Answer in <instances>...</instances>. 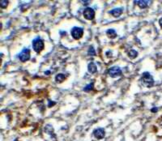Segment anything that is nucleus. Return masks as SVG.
<instances>
[{"mask_svg": "<svg viewBox=\"0 0 162 141\" xmlns=\"http://www.w3.org/2000/svg\"><path fill=\"white\" fill-rule=\"evenodd\" d=\"M141 84L147 88H151L154 85V80L152 76L148 72H144L142 74V77L140 79Z\"/></svg>", "mask_w": 162, "mask_h": 141, "instance_id": "1", "label": "nucleus"}, {"mask_svg": "<svg viewBox=\"0 0 162 141\" xmlns=\"http://www.w3.org/2000/svg\"><path fill=\"white\" fill-rule=\"evenodd\" d=\"M33 48L35 50V52L40 53L44 49V42L40 37H37V38L34 39L33 41Z\"/></svg>", "mask_w": 162, "mask_h": 141, "instance_id": "2", "label": "nucleus"}, {"mask_svg": "<svg viewBox=\"0 0 162 141\" xmlns=\"http://www.w3.org/2000/svg\"><path fill=\"white\" fill-rule=\"evenodd\" d=\"M71 34L74 39L79 40L81 38L84 34V29L82 28H79V27H74L71 31Z\"/></svg>", "mask_w": 162, "mask_h": 141, "instance_id": "3", "label": "nucleus"}, {"mask_svg": "<svg viewBox=\"0 0 162 141\" xmlns=\"http://www.w3.org/2000/svg\"><path fill=\"white\" fill-rule=\"evenodd\" d=\"M19 58H20V60L21 61V62H26L28 61L30 58V50L29 49H26V48H25L20 53V54L18 55Z\"/></svg>", "mask_w": 162, "mask_h": 141, "instance_id": "4", "label": "nucleus"}, {"mask_svg": "<svg viewBox=\"0 0 162 141\" xmlns=\"http://www.w3.org/2000/svg\"><path fill=\"white\" fill-rule=\"evenodd\" d=\"M108 73L111 77L115 78L122 75V70H121V68L118 67H113L109 69Z\"/></svg>", "mask_w": 162, "mask_h": 141, "instance_id": "5", "label": "nucleus"}, {"mask_svg": "<svg viewBox=\"0 0 162 141\" xmlns=\"http://www.w3.org/2000/svg\"><path fill=\"white\" fill-rule=\"evenodd\" d=\"M84 16L86 20H93L95 17V12L94 10L91 8H87L84 9Z\"/></svg>", "mask_w": 162, "mask_h": 141, "instance_id": "6", "label": "nucleus"}, {"mask_svg": "<svg viewBox=\"0 0 162 141\" xmlns=\"http://www.w3.org/2000/svg\"><path fill=\"white\" fill-rule=\"evenodd\" d=\"M105 130L103 128H97L93 131V135L95 138L97 139H103L105 137Z\"/></svg>", "mask_w": 162, "mask_h": 141, "instance_id": "7", "label": "nucleus"}, {"mask_svg": "<svg viewBox=\"0 0 162 141\" xmlns=\"http://www.w3.org/2000/svg\"><path fill=\"white\" fill-rule=\"evenodd\" d=\"M134 3L137 4L140 8H146L148 7L149 3H151V2L149 1H135Z\"/></svg>", "mask_w": 162, "mask_h": 141, "instance_id": "8", "label": "nucleus"}, {"mask_svg": "<svg viewBox=\"0 0 162 141\" xmlns=\"http://www.w3.org/2000/svg\"><path fill=\"white\" fill-rule=\"evenodd\" d=\"M109 13L111 14L113 16H114V17H118L122 15V8H114V9H113L111 10V11L109 12Z\"/></svg>", "mask_w": 162, "mask_h": 141, "instance_id": "9", "label": "nucleus"}, {"mask_svg": "<svg viewBox=\"0 0 162 141\" xmlns=\"http://www.w3.org/2000/svg\"><path fill=\"white\" fill-rule=\"evenodd\" d=\"M88 70L90 73L94 74L97 71V68H96V64L94 63H92V62H91V63H89V64L88 65Z\"/></svg>", "mask_w": 162, "mask_h": 141, "instance_id": "10", "label": "nucleus"}, {"mask_svg": "<svg viewBox=\"0 0 162 141\" xmlns=\"http://www.w3.org/2000/svg\"><path fill=\"white\" fill-rule=\"evenodd\" d=\"M65 79H66V75L64 74H58L56 75V76H55V81L57 82V83H62V82H63L65 80Z\"/></svg>", "mask_w": 162, "mask_h": 141, "instance_id": "11", "label": "nucleus"}, {"mask_svg": "<svg viewBox=\"0 0 162 141\" xmlns=\"http://www.w3.org/2000/svg\"><path fill=\"white\" fill-rule=\"evenodd\" d=\"M106 34L109 38H115L117 37V33L115 32L114 29H108L106 31Z\"/></svg>", "mask_w": 162, "mask_h": 141, "instance_id": "12", "label": "nucleus"}, {"mask_svg": "<svg viewBox=\"0 0 162 141\" xmlns=\"http://www.w3.org/2000/svg\"><path fill=\"white\" fill-rule=\"evenodd\" d=\"M45 131H46L47 134H49V135H52L54 133V128L53 126L51 125H46L45 126Z\"/></svg>", "mask_w": 162, "mask_h": 141, "instance_id": "13", "label": "nucleus"}, {"mask_svg": "<svg viewBox=\"0 0 162 141\" xmlns=\"http://www.w3.org/2000/svg\"><path fill=\"white\" fill-rule=\"evenodd\" d=\"M128 56L130 58L134 59V58H135L138 56V52H137L136 50H130L129 52H128Z\"/></svg>", "mask_w": 162, "mask_h": 141, "instance_id": "14", "label": "nucleus"}, {"mask_svg": "<svg viewBox=\"0 0 162 141\" xmlns=\"http://www.w3.org/2000/svg\"><path fill=\"white\" fill-rule=\"evenodd\" d=\"M88 54L89 56H94L95 54H96V51L94 50V48L91 46V47H89V49H88Z\"/></svg>", "mask_w": 162, "mask_h": 141, "instance_id": "15", "label": "nucleus"}, {"mask_svg": "<svg viewBox=\"0 0 162 141\" xmlns=\"http://www.w3.org/2000/svg\"><path fill=\"white\" fill-rule=\"evenodd\" d=\"M8 1H7V0H2V1H0V7L2 8H6L8 7Z\"/></svg>", "mask_w": 162, "mask_h": 141, "instance_id": "16", "label": "nucleus"}, {"mask_svg": "<svg viewBox=\"0 0 162 141\" xmlns=\"http://www.w3.org/2000/svg\"><path fill=\"white\" fill-rule=\"evenodd\" d=\"M93 88V84H89L88 85H87L86 87L84 88V90L85 91V92H89V91H91L92 89Z\"/></svg>", "mask_w": 162, "mask_h": 141, "instance_id": "17", "label": "nucleus"}, {"mask_svg": "<svg viewBox=\"0 0 162 141\" xmlns=\"http://www.w3.org/2000/svg\"><path fill=\"white\" fill-rule=\"evenodd\" d=\"M55 105V102L54 101H49V105H48V106L49 107H51V106H53V105Z\"/></svg>", "mask_w": 162, "mask_h": 141, "instance_id": "18", "label": "nucleus"}, {"mask_svg": "<svg viewBox=\"0 0 162 141\" xmlns=\"http://www.w3.org/2000/svg\"><path fill=\"white\" fill-rule=\"evenodd\" d=\"M157 110H158V109H157V108H155V107H154V108H152V109H151V112H152V113H155V112H157Z\"/></svg>", "mask_w": 162, "mask_h": 141, "instance_id": "19", "label": "nucleus"}, {"mask_svg": "<svg viewBox=\"0 0 162 141\" xmlns=\"http://www.w3.org/2000/svg\"><path fill=\"white\" fill-rule=\"evenodd\" d=\"M83 3H84V4H88V3H90V1H81Z\"/></svg>", "mask_w": 162, "mask_h": 141, "instance_id": "20", "label": "nucleus"}, {"mask_svg": "<svg viewBox=\"0 0 162 141\" xmlns=\"http://www.w3.org/2000/svg\"><path fill=\"white\" fill-rule=\"evenodd\" d=\"M159 24H160V27L162 28V17L160 19V20H159Z\"/></svg>", "mask_w": 162, "mask_h": 141, "instance_id": "21", "label": "nucleus"}, {"mask_svg": "<svg viewBox=\"0 0 162 141\" xmlns=\"http://www.w3.org/2000/svg\"><path fill=\"white\" fill-rule=\"evenodd\" d=\"M15 141H18V139H15Z\"/></svg>", "mask_w": 162, "mask_h": 141, "instance_id": "22", "label": "nucleus"}]
</instances>
